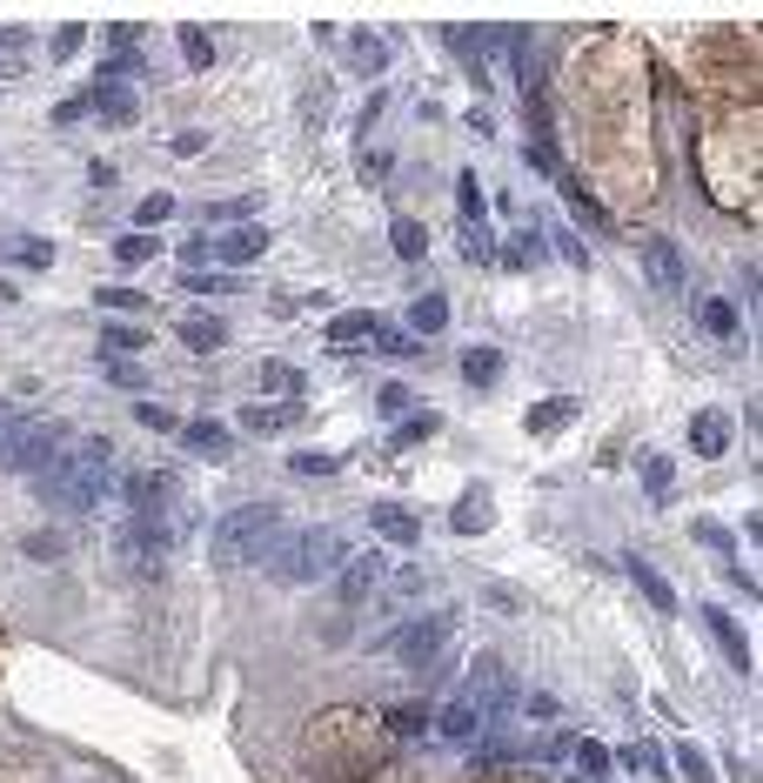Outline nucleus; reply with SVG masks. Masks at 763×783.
Masks as SVG:
<instances>
[{"label": "nucleus", "instance_id": "f257e3e1", "mask_svg": "<svg viewBox=\"0 0 763 783\" xmlns=\"http://www.w3.org/2000/svg\"><path fill=\"white\" fill-rule=\"evenodd\" d=\"M107 462H114V442L94 436V442H80L67 449L48 476H34V496L54 509V516H88V509H101V496H114L107 483Z\"/></svg>", "mask_w": 763, "mask_h": 783}, {"label": "nucleus", "instance_id": "f03ea898", "mask_svg": "<svg viewBox=\"0 0 763 783\" xmlns=\"http://www.w3.org/2000/svg\"><path fill=\"white\" fill-rule=\"evenodd\" d=\"M281 542V502H241L208 529V563L241 569V563H262Z\"/></svg>", "mask_w": 763, "mask_h": 783}, {"label": "nucleus", "instance_id": "7ed1b4c3", "mask_svg": "<svg viewBox=\"0 0 763 783\" xmlns=\"http://www.w3.org/2000/svg\"><path fill=\"white\" fill-rule=\"evenodd\" d=\"M342 563H348V550H342V536H335V529H302V536H281L275 550H268V576H275V582H289V590L335 576Z\"/></svg>", "mask_w": 763, "mask_h": 783}, {"label": "nucleus", "instance_id": "20e7f679", "mask_svg": "<svg viewBox=\"0 0 763 783\" xmlns=\"http://www.w3.org/2000/svg\"><path fill=\"white\" fill-rule=\"evenodd\" d=\"M67 455V442H61V428L54 422H27V415H14L8 428H0V468H14V476H48V468Z\"/></svg>", "mask_w": 763, "mask_h": 783}, {"label": "nucleus", "instance_id": "39448f33", "mask_svg": "<svg viewBox=\"0 0 763 783\" xmlns=\"http://www.w3.org/2000/svg\"><path fill=\"white\" fill-rule=\"evenodd\" d=\"M449 637H456V609H435V616H422V622H402L395 637H382V656H395V663H416V670H429V663H442V650H449Z\"/></svg>", "mask_w": 763, "mask_h": 783}, {"label": "nucleus", "instance_id": "423d86ee", "mask_svg": "<svg viewBox=\"0 0 763 783\" xmlns=\"http://www.w3.org/2000/svg\"><path fill=\"white\" fill-rule=\"evenodd\" d=\"M643 268H650V282L663 295H683V248L670 234H643Z\"/></svg>", "mask_w": 763, "mask_h": 783}, {"label": "nucleus", "instance_id": "0eeeda50", "mask_svg": "<svg viewBox=\"0 0 763 783\" xmlns=\"http://www.w3.org/2000/svg\"><path fill=\"white\" fill-rule=\"evenodd\" d=\"M623 569H630V582L643 590V603H650L657 616H676V609H683V603H676V590L663 582V569H657L650 556H636V550H630V563H623Z\"/></svg>", "mask_w": 763, "mask_h": 783}, {"label": "nucleus", "instance_id": "6e6552de", "mask_svg": "<svg viewBox=\"0 0 763 783\" xmlns=\"http://www.w3.org/2000/svg\"><path fill=\"white\" fill-rule=\"evenodd\" d=\"M369 529H376L382 542H395V550H416V542H422V523L409 516V509H395V502H376V509H369Z\"/></svg>", "mask_w": 763, "mask_h": 783}, {"label": "nucleus", "instance_id": "1a4fd4ad", "mask_svg": "<svg viewBox=\"0 0 763 783\" xmlns=\"http://www.w3.org/2000/svg\"><path fill=\"white\" fill-rule=\"evenodd\" d=\"M703 622H710V637L723 643V656H730V670L750 677V637L737 630V616H730V609H703Z\"/></svg>", "mask_w": 763, "mask_h": 783}, {"label": "nucleus", "instance_id": "9d476101", "mask_svg": "<svg viewBox=\"0 0 763 783\" xmlns=\"http://www.w3.org/2000/svg\"><path fill=\"white\" fill-rule=\"evenodd\" d=\"M690 449L697 455H723V449H730V415H723V409H697L690 415Z\"/></svg>", "mask_w": 763, "mask_h": 783}, {"label": "nucleus", "instance_id": "9b49d317", "mask_svg": "<svg viewBox=\"0 0 763 783\" xmlns=\"http://www.w3.org/2000/svg\"><path fill=\"white\" fill-rule=\"evenodd\" d=\"M376 576H382V556H376V550H361V556H348V563H342V603L355 609L361 596L376 590Z\"/></svg>", "mask_w": 763, "mask_h": 783}, {"label": "nucleus", "instance_id": "f8f14e48", "mask_svg": "<svg viewBox=\"0 0 763 783\" xmlns=\"http://www.w3.org/2000/svg\"><path fill=\"white\" fill-rule=\"evenodd\" d=\"M262 248H268V228H255V221H249V228H228L221 242H215V255H221L228 268H241V261H255Z\"/></svg>", "mask_w": 763, "mask_h": 783}, {"label": "nucleus", "instance_id": "ddd939ff", "mask_svg": "<svg viewBox=\"0 0 763 783\" xmlns=\"http://www.w3.org/2000/svg\"><path fill=\"white\" fill-rule=\"evenodd\" d=\"M181 442H188V455H208V462H228V428L221 422H181Z\"/></svg>", "mask_w": 763, "mask_h": 783}, {"label": "nucleus", "instance_id": "4468645a", "mask_svg": "<svg viewBox=\"0 0 763 783\" xmlns=\"http://www.w3.org/2000/svg\"><path fill=\"white\" fill-rule=\"evenodd\" d=\"M389 248H395L402 261H422V255H429V228H422L416 215H395V221H389Z\"/></svg>", "mask_w": 763, "mask_h": 783}, {"label": "nucleus", "instance_id": "2eb2a0df", "mask_svg": "<svg viewBox=\"0 0 763 783\" xmlns=\"http://www.w3.org/2000/svg\"><path fill=\"white\" fill-rule=\"evenodd\" d=\"M148 342H154V335L135 329V322H107V329H101V356H107V362H128L135 348H148Z\"/></svg>", "mask_w": 763, "mask_h": 783}, {"label": "nucleus", "instance_id": "dca6fc26", "mask_svg": "<svg viewBox=\"0 0 763 783\" xmlns=\"http://www.w3.org/2000/svg\"><path fill=\"white\" fill-rule=\"evenodd\" d=\"M88 107L101 114L107 128H135V94H128V88H94V101H88Z\"/></svg>", "mask_w": 763, "mask_h": 783}, {"label": "nucleus", "instance_id": "f3484780", "mask_svg": "<svg viewBox=\"0 0 763 783\" xmlns=\"http://www.w3.org/2000/svg\"><path fill=\"white\" fill-rule=\"evenodd\" d=\"M462 382L469 388H496L503 382V348H469V356H462Z\"/></svg>", "mask_w": 763, "mask_h": 783}, {"label": "nucleus", "instance_id": "a211bd4d", "mask_svg": "<svg viewBox=\"0 0 763 783\" xmlns=\"http://www.w3.org/2000/svg\"><path fill=\"white\" fill-rule=\"evenodd\" d=\"M449 523H456L462 536H482V529H489V523H496V502H489V496H482V489H469V496L456 502V516H449Z\"/></svg>", "mask_w": 763, "mask_h": 783}, {"label": "nucleus", "instance_id": "6ab92c4d", "mask_svg": "<svg viewBox=\"0 0 763 783\" xmlns=\"http://www.w3.org/2000/svg\"><path fill=\"white\" fill-rule=\"evenodd\" d=\"M175 335H181V342H188V348H194V356H215V348H221V342H228V329H221V322H215V316H188V322H181V329H175Z\"/></svg>", "mask_w": 763, "mask_h": 783}, {"label": "nucleus", "instance_id": "aec40b11", "mask_svg": "<svg viewBox=\"0 0 763 783\" xmlns=\"http://www.w3.org/2000/svg\"><path fill=\"white\" fill-rule=\"evenodd\" d=\"M329 342H335V348L376 342V316H369V308H348V316H335V322H329Z\"/></svg>", "mask_w": 763, "mask_h": 783}, {"label": "nucleus", "instance_id": "412c9836", "mask_svg": "<svg viewBox=\"0 0 763 783\" xmlns=\"http://www.w3.org/2000/svg\"><path fill=\"white\" fill-rule=\"evenodd\" d=\"M348 54H355L361 74H382V67H389V41H382V34H369V27L348 34Z\"/></svg>", "mask_w": 763, "mask_h": 783}, {"label": "nucleus", "instance_id": "4be33fe9", "mask_svg": "<svg viewBox=\"0 0 763 783\" xmlns=\"http://www.w3.org/2000/svg\"><path fill=\"white\" fill-rule=\"evenodd\" d=\"M262 388H268V396H289V402H302L308 375H302L295 362H262Z\"/></svg>", "mask_w": 763, "mask_h": 783}, {"label": "nucleus", "instance_id": "5701e85b", "mask_svg": "<svg viewBox=\"0 0 763 783\" xmlns=\"http://www.w3.org/2000/svg\"><path fill=\"white\" fill-rule=\"evenodd\" d=\"M435 730H442V736H449V743H475V736H482V717H475V710H469V703L456 696V703H449V710H442V723H435Z\"/></svg>", "mask_w": 763, "mask_h": 783}, {"label": "nucleus", "instance_id": "b1692460", "mask_svg": "<svg viewBox=\"0 0 763 783\" xmlns=\"http://www.w3.org/2000/svg\"><path fill=\"white\" fill-rule=\"evenodd\" d=\"M576 409H583L576 396H556V402H536V409H530V436H549V428H562V422H570Z\"/></svg>", "mask_w": 763, "mask_h": 783}, {"label": "nucleus", "instance_id": "393cba45", "mask_svg": "<svg viewBox=\"0 0 763 783\" xmlns=\"http://www.w3.org/2000/svg\"><path fill=\"white\" fill-rule=\"evenodd\" d=\"M409 329H416V335H442V329H449V301H442V295H422V301L409 308Z\"/></svg>", "mask_w": 763, "mask_h": 783}, {"label": "nucleus", "instance_id": "a878e982", "mask_svg": "<svg viewBox=\"0 0 763 783\" xmlns=\"http://www.w3.org/2000/svg\"><path fill=\"white\" fill-rule=\"evenodd\" d=\"M435 428H442V415H435V409H422V415H402V422H395V449H416V442H429Z\"/></svg>", "mask_w": 763, "mask_h": 783}, {"label": "nucleus", "instance_id": "bb28decb", "mask_svg": "<svg viewBox=\"0 0 763 783\" xmlns=\"http://www.w3.org/2000/svg\"><path fill=\"white\" fill-rule=\"evenodd\" d=\"M295 415H302V402H281V409H262V402H255L249 415H241V428H255V436H268V428H289Z\"/></svg>", "mask_w": 763, "mask_h": 783}, {"label": "nucleus", "instance_id": "cd10ccee", "mask_svg": "<svg viewBox=\"0 0 763 783\" xmlns=\"http://www.w3.org/2000/svg\"><path fill=\"white\" fill-rule=\"evenodd\" d=\"M570 757H576V770H583V783H596L602 770H610V750H602V743H596V736H576V743H570Z\"/></svg>", "mask_w": 763, "mask_h": 783}, {"label": "nucleus", "instance_id": "c85d7f7f", "mask_svg": "<svg viewBox=\"0 0 763 783\" xmlns=\"http://www.w3.org/2000/svg\"><path fill=\"white\" fill-rule=\"evenodd\" d=\"M670 483H676V462H670V455L643 462V489H650V502H670Z\"/></svg>", "mask_w": 763, "mask_h": 783}, {"label": "nucleus", "instance_id": "c756f323", "mask_svg": "<svg viewBox=\"0 0 763 783\" xmlns=\"http://www.w3.org/2000/svg\"><path fill=\"white\" fill-rule=\"evenodd\" d=\"M8 255H14L21 268H48V261H54V248L40 242V234H14V242H8Z\"/></svg>", "mask_w": 763, "mask_h": 783}, {"label": "nucleus", "instance_id": "7c9ffc66", "mask_svg": "<svg viewBox=\"0 0 763 783\" xmlns=\"http://www.w3.org/2000/svg\"><path fill=\"white\" fill-rule=\"evenodd\" d=\"M181 61L188 67H215V41L201 27H181Z\"/></svg>", "mask_w": 763, "mask_h": 783}, {"label": "nucleus", "instance_id": "2f4dec72", "mask_svg": "<svg viewBox=\"0 0 763 783\" xmlns=\"http://www.w3.org/2000/svg\"><path fill=\"white\" fill-rule=\"evenodd\" d=\"M21 550H27V556H34V563H61V556H67V542H61V536H54V529H34V536H27V542H21Z\"/></svg>", "mask_w": 763, "mask_h": 783}, {"label": "nucleus", "instance_id": "473e14b6", "mask_svg": "<svg viewBox=\"0 0 763 783\" xmlns=\"http://www.w3.org/2000/svg\"><path fill=\"white\" fill-rule=\"evenodd\" d=\"M703 329H710L716 342H730V335H737V308H730V301H703Z\"/></svg>", "mask_w": 763, "mask_h": 783}, {"label": "nucleus", "instance_id": "72a5a7b5", "mask_svg": "<svg viewBox=\"0 0 763 783\" xmlns=\"http://www.w3.org/2000/svg\"><path fill=\"white\" fill-rule=\"evenodd\" d=\"M456 208H462V221H469V228H482V208H489V202H482L475 175H462V181H456Z\"/></svg>", "mask_w": 763, "mask_h": 783}, {"label": "nucleus", "instance_id": "f704fd0d", "mask_svg": "<svg viewBox=\"0 0 763 783\" xmlns=\"http://www.w3.org/2000/svg\"><path fill=\"white\" fill-rule=\"evenodd\" d=\"M114 261H128V268L154 261V234H120V242H114Z\"/></svg>", "mask_w": 763, "mask_h": 783}, {"label": "nucleus", "instance_id": "c9c22d12", "mask_svg": "<svg viewBox=\"0 0 763 783\" xmlns=\"http://www.w3.org/2000/svg\"><path fill=\"white\" fill-rule=\"evenodd\" d=\"M376 348H382V356H416L422 342H416L409 329H382V322H376Z\"/></svg>", "mask_w": 763, "mask_h": 783}, {"label": "nucleus", "instance_id": "e433bc0d", "mask_svg": "<svg viewBox=\"0 0 763 783\" xmlns=\"http://www.w3.org/2000/svg\"><path fill=\"white\" fill-rule=\"evenodd\" d=\"M168 215H175V194H148V202L135 208V228H161Z\"/></svg>", "mask_w": 763, "mask_h": 783}, {"label": "nucleus", "instance_id": "4c0bfd02", "mask_svg": "<svg viewBox=\"0 0 763 783\" xmlns=\"http://www.w3.org/2000/svg\"><path fill=\"white\" fill-rule=\"evenodd\" d=\"M676 770L690 776V783H710V757L697 750V743H676Z\"/></svg>", "mask_w": 763, "mask_h": 783}, {"label": "nucleus", "instance_id": "58836bf2", "mask_svg": "<svg viewBox=\"0 0 763 783\" xmlns=\"http://www.w3.org/2000/svg\"><path fill=\"white\" fill-rule=\"evenodd\" d=\"M181 288H188V295H228V288H241V282H228V275H201V268H188V275H181Z\"/></svg>", "mask_w": 763, "mask_h": 783}, {"label": "nucleus", "instance_id": "ea45409f", "mask_svg": "<svg viewBox=\"0 0 763 783\" xmlns=\"http://www.w3.org/2000/svg\"><path fill=\"white\" fill-rule=\"evenodd\" d=\"M135 422H141V428H175V436H181V415L161 409V402H135Z\"/></svg>", "mask_w": 763, "mask_h": 783}, {"label": "nucleus", "instance_id": "a19ab883", "mask_svg": "<svg viewBox=\"0 0 763 783\" xmlns=\"http://www.w3.org/2000/svg\"><path fill=\"white\" fill-rule=\"evenodd\" d=\"M389 723H395L402 736H416V730H429V710H422V703H402V710H395Z\"/></svg>", "mask_w": 763, "mask_h": 783}, {"label": "nucleus", "instance_id": "79ce46f5", "mask_svg": "<svg viewBox=\"0 0 763 783\" xmlns=\"http://www.w3.org/2000/svg\"><path fill=\"white\" fill-rule=\"evenodd\" d=\"M376 402H382V415H395V422H402V415H409V388H402V382H389Z\"/></svg>", "mask_w": 763, "mask_h": 783}, {"label": "nucleus", "instance_id": "37998d69", "mask_svg": "<svg viewBox=\"0 0 763 783\" xmlns=\"http://www.w3.org/2000/svg\"><path fill=\"white\" fill-rule=\"evenodd\" d=\"M289 468H295V476H329V468H335V455H289Z\"/></svg>", "mask_w": 763, "mask_h": 783}, {"label": "nucleus", "instance_id": "c03bdc74", "mask_svg": "<svg viewBox=\"0 0 763 783\" xmlns=\"http://www.w3.org/2000/svg\"><path fill=\"white\" fill-rule=\"evenodd\" d=\"M208 221H255V202H215Z\"/></svg>", "mask_w": 763, "mask_h": 783}, {"label": "nucleus", "instance_id": "a18cd8bd", "mask_svg": "<svg viewBox=\"0 0 763 783\" xmlns=\"http://www.w3.org/2000/svg\"><path fill=\"white\" fill-rule=\"evenodd\" d=\"M80 41H88L80 27H61V34H54V61H74V54H80Z\"/></svg>", "mask_w": 763, "mask_h": 783}, {"label": "nucleus", "instance_id": "49530a36", "mask_svg": "<svg viewBox=\"0 0 763 783\" xmlns=\"http://www.w3.org/2000/svg\"><path fill=\"white\" fill-rule=\"evenodd\" d=\"M101 369H107V382H120V388H141V369H135V362H107V356H101Z\"/></svg>", "mask_w": 763, "mask_h": 783}, {"label": "nucleus", "instance_id": "de8ad7c7", "mask_svg": "<svg viewBox=\"0 0 763 783\" xmlns=\"http://www.w3.org/2000/svg\"><path fill=\"white\" fill-rule=\"evenodd\" d=\"M80 121H88V101H61L54 107V128H80Z\"/></svg>", "mask_w": 763, "mask_h": 783}, {"label": "nucleus", "instance_id": "09e8293b", "mask_svg": "<svg viewBox=\"0 0 763 783\" xmlns=\"http://www.w3.org/2000/svg\"><path fill=\"white\" fill-rule=\"evenodd\" d=\"M148 295H135V288H101V308H141Z\"/></svg>", "mask_w": 763, "mask_h": 783}, {"label": "nucleus", "instance_id": "8fccbe9b", "mask_svg": "<svg viewBox=\"0 0 763 783\" xmlns=\"http://www.w3.org/2000/svg\"><path fill=\"white\" fill-rule=\"evenodd\" d=\"M697 542H710V550H730V529H723V523H697Z\"/></svg>", "mask_w": 763, "mask_h": 783}, {"label": "nucleus", "instance_id": "3c124183", "mask_svg": "<svg viewBox=\"0 0 763 783\" xmlns=\"http://www.w3.org/2000/svg\"><path fill=\"white\" fill-rule=\"evenodd\" d=\"M395 596H422V569H402L395 576Z\"/></svg>", "mask_w": 763, "mask_h": 783}, {"label": "nucleus", "instance_id": "603ef678", "mask_svg": "<svg viewBox=\"0 0 763 783\" xmlns=\"http://www.w3.org/2000/svg\"><path fill=\"white\" fill-rule=\"evenodd\" d=\"M21 48H27V34L21 27H0V54H21Z\"/></svg>", "mask_w": 763, "mask_h": 783}, {"label": "nucleus", "instance_id": "864d4df0", "mask_svg": "<svg viewBox=\"0 0 763 783\" xmlns=\"http://www.w3.org/2000/svg\"><path fill=\"white\" fill-rule=\"evenodd\" d=\"M570 783H583V776H570Z\"/></svg>", "mask_w": 763, "mask_h": 783}]
</instances>
